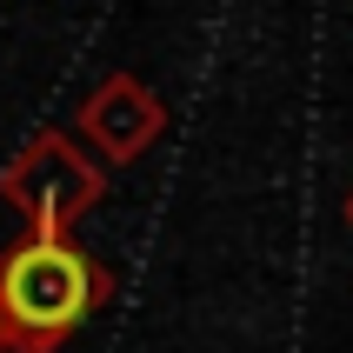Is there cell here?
I'll list each match as a JSON object with an SVG mask.
<instances>
[{"label": "cell", "mask_w": 353, "mask_h": 353, "mask_svg": "<svg viewBox=\"0 0 353 353\" xmlns=\"http://www.w3.org/2000/svg\"><path fill=\"white\" fill-rule=\"evenodd\" d=\"M107 300H114V274L74 234H20L0 254L7 353H60Z\"/></svg>", "instance_id": "obj_1"}, {"label": "cell", "mask_w": 353, "mask_h": 353, "mask_svg": "<svg viewBox=\"0 0 353 353\" xmlns=\"http://www.w3.org/2000/svg\"><path fill=\"white\" fill-rule=\"evenodd\" d=\"M100 194H107V167L60 127L34 134L0 167V200L27 220V234H74V220Z\"/></svg>", "instance_id": "obj_2"}, {"label": "cell", "mask_w": 353, "mask_h": 353, "mask_svg": "<svg viewBox=\"0 0 353 353\" xmlns=\"http://www.w3.org/2000/svg\"><path fill=\"white\" fill-rule=\"evenodd\" d=\"M167 127V100L147 87L140 74H107L100 87H87V100L74 107V140L100 167H134Z\"/></svg>", "instance_id": "obj_3"}, {"label": "cell", "mask_w": 353, "mask_h": 353, "mask_svg": "<svg viewBox=\"0 0 353 353\" xmlns=\"http://www.w3.org/2000/svg\"><path fill=\"white\" fill-rule=\"evenodd\" d=\"M340 214H347V227H353V194H347V207H340Z\"/></svg>", "instance_id": "obj_4"}, {"label": "cell", "mask_w": 353, "mask_h": 353, "mask_svg": "<svg viewBox=\"0 0 353 353\" xmlns=\"http://www.w3.org/2000/svg\"><path fill=\"white\" fill-rule=\"evenodd\" d=\"M0 353H7V327H0Z\"/></svg>", "instance_id": "obj_5"}]
</instances>
